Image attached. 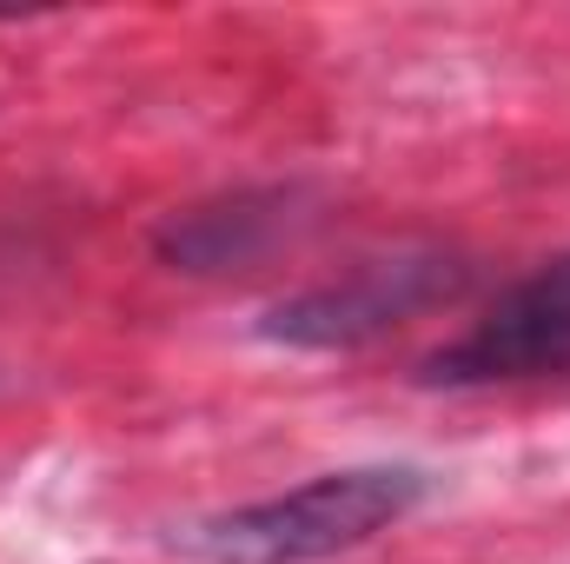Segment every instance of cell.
<instances>
[{
    "instance_id": "1",
    "label": "cell",
    "mask_w": 570,
    "mask_h": 564,
    "mask_svg": "<svg viewBox=\"0 0 570 564\" xmlns=\"http://www.w3.org/2000/svg\"><path fill=\"white\" fill-rule=\"evenodd\" d=\"M425 492L431 478L419 465H345L292 485L279 498L206 518L186 545L206 564H318L412 518Z\"/></svg>"
},
{
    "instance_id": "2",
    "label": "cell",
    "mask_w": 570,
    "mask_h": 564,
    "mask_svg": "<svg viewBox=\"0 0 570 564\" xmlns=\"http://www.w3.org/2000/svg\"><path fill=\"white\" fill-rule=\"evenodd\" d=\"M458 285H464V266L444 253H392V260L352 266L345 280L305 285V292L279 299L259 319V332L279 346H298V352H352V346L399 332L405 319H419L431 305L458 299Z\"/></svg>"
},
{
    "instance_id": "3",
    "label": "cell",
    "mask_w": 570,
    "mask_h": 564,
    "mask_svg": "<svg viewBox=\"0 0 570 564\" xmlns=\"http://www.w3.org/2000/svg\"><path fill=\"white\" fill-rule=\"evenodd\" d=\"M551 372H570V253L524 273L464 339L425 359L431 386H511Z\"/></svg>"
},
{
    "instance_id": "4",
    "label": "cell",
    "mask_w": 570,
    "mask_h": 564,
    "mask_svg": "<svg viewBox=\"0 0 570 564\" xmlns=\"http://www.w3.org/2000/svg\"><path fill=\"white\" fill-rule=\"evenodd\" d=\"M279 193H239L219 206H193L159 233V253L186 273H226V266H253L273 240L285 233Z\"/></svg>"
}]
</instances>
